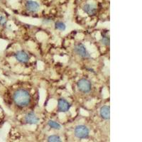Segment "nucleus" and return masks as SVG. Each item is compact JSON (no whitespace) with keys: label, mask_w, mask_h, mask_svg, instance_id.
I'll list each match as a JSON object with an SVG mask.
<instances>
[{"label":"nucleus","mask_w":142,"mask_h":142,"mask_svg":"<svg viewBox=\"0 0 142 142\" xmlns=\"http://www.w3.org/2000/svg\"><path fill=\"white\" fill-rule=\"evenodd\" d=\"M1 1H2V0H0V2H1Z\"/></svg>","instance_id":"obj_16"},{"label":"nucleus","mask_w":142,"mask_h":142,"mask_svg":"<svg viewBox=\"0 0 142 142\" xmlns=\"http://www.w3.org/2000/svg\"><path fill=\"white\" fill-rule=\"evenodd\" d=\"M55 29H58V30H60L61 31H63L66 29V25L63 22H58L55 24Z\"/></svg>","instance_id":"obj_12"},{"label":"nucleus","mask_w":142,"mask_h":142,"mask_svg":"<svg viewBox=\"0 0 142 142\" xmlns=\"http://www.w3.org/2000/svg\"><path fill=\"white\" fill-rule=\"evenodd\" d=\"M47 141L49 142H60L61 138L58 135H51L48 136Z\"/></svg>","instance_id":"obj_13"},{"label":"nucleus","mask_w":142,"mask_h":142,"mask_svg":"<svg viewBox=\"0 0 142 142\" xmlns=\"http://www.w3.org/2000/svg\"><path fill=\"white\" fill-rule=\"evenodd\" d=\"M14 57L19 62L22 63H27L29 60V55L24 51H17L14 54Z\"/></svg>","instance_id":"obj_7"},{"label":"nucleus","mask_w":142,"mask_h":142,"mask_svg":"<svg viewBox=\"0 0 142 142\" xmlns=\"http://www.w3.org/2000/svg\"><path fill=\"white\" fill-rule=\"evenodd\" d=\"M75 136L78 139H85L89 137L90 130L85 125H77L74 129Z\"/></svg>","instance_id":"obj_2"},{"label":"nucleus","mask_w":142,"mask_h":142,"mask_svg":"<svg viewBox=\"0 0 142 142\" xmlns=\"http://www.w3.org/2000/svg\"><path fill=\"white\" fill-rule=\"evenodd\" d=\"M70 104L63 98H60L58 102V109L60 112H66L70 108Z\"/></svg>","instance_id":"obj_6"},{"label":"nucleus","mask_w":142,"mask_h":142,"mask_svg":"<svg viewBox=\"0 0 142 142\" xmlns=\"http://www.w3.org/2000/svg\"><path fill=\"white\" fill-rule=\"evenodd\" d=\"M48 126L50 127L52 129H57V130H60L61 129V125L58 122H56L55 121L53 120H49L48 122Z\"/></svg>","instance_id":"obj_11"},{"label":"nucleus","mask_w":142,"mask_h":142,"mask_svg":"<svg viewBox=\"0 0 142 142\" xmlns=\"http://www.w3.org/2000/svg\"><path fill=\"white\" fill-rule=\"evenodd\" d=\"M74 51L77 55L82 58H90V55L88 51L87 50L86 47L82 44H77L75 45L74 48Z\"/></svg>","instance_id":"obj_4"},{"label":"nucleus","mask_w":142,"mask_h":142,"mask_svg":"<svg viewBox=\"0 0 142 142\" xmlns=\"http://www.w3.org/2000/svg\"><path fill=\"white\" fill-rule=\"evenodd\" d=\"M77 88L83 93H88L91 91L92 84L90 81L87 79H81L77 82Z\"/></svg>","instance_id":"obj_3"},{"label":"nucleus","mask_w":142,"mask_h":142,"mask_svg":"<svg viewBox=\"0 0 142 142\" xmlns=\"http://www.w3.org/2000/svg\"><path fill=\"white\" fill-rule=\"evenodd\" d=\"M25 122L29 124H36L39 122V118L34 112H31L25 116Z\"/></svg>","instance_id":"obj_8"},{"label":"nucleus","mask_w":142,"mask_h":142,"mask_svg":"<svg viewBox=\"0 0 142 142\" xmlns=\"http://www.w3.org/2000/svg\"><path fill=\"white\" fill-rule=\"evenodd\" d=\"M99 114L101 117L105 120H108L110 118V108L109 107L104 105V106L100 108L99 111Z\"/></svg>","instance_id":"obj_10"},{"label":"nucleus","mask_w":142,"mask_h":142,"mask_svg":"<svg viewBox=\"0 0 142 142\" xmlns=\"http://www.w3.org/2000/svg\"><path fill=\"white\" fill-rule=\"evenodd\" d=\"M13 99L16 105L19 107H25L29 105L31 97L29 92L24 89L17 90L13 95Z\"/></svg>","instance_id":"obj_1"},{"label":"nucleus","mask_w":142,"mask_h":142,"mask_svg":"<svg viewBox=\"0 0 142 142\" xmlns=\"http://www.w3.org/2000/svg\"><path fill=\"white\" fill-rule=\"evenodd\" d=\"M6 24H7V19H6V18H5L4 16H2V15H1V16H0V25L5 26Z\"/></svg>","instance_id":"obj_15"},{"label":"nucleus","mask_w":142,"mask_h":142,"mask_svg":"<svg viewBox=\"0 0 142 142\" xmlns=\"http://www.w3.org/2000/svg\"><path fill=\"white\" fill-rule=\"evenodd\" d=\"M25 7H26V9L30 13H36L39 10L40 5L39 4V3L36 2L35 1L29 0L26 3Z\"/></svg>","instance_id":"obj_5"},{"label":"nucleus","mask_w":142,"mask_h":142,"mask_svg":"<svg viewBox=\"0 0 142 142\" xmlns=\"http://www.w3.org/2000/svg\"><path fill=\"white\" fill-rule=\"evenodd\" d=\"M82 9L89 16H93L97 13L96 7L93 4H85L83 6Z\"/></svg>","instance_id":"obj_9"},{"label":"nucleus","mask_w":142,"mask_h":142,"mask_svg":"<svg viewBox=\"0 0 142 142\" xmlns=\"http://www.w3.org/2000/svg\"><path fill=\"white\" fill-rule=\"evenodd\" d=\"M102 44L104 46H109V38L107 35H103L101 39Z\"/></svg>","instance_id":"obj_14"}]
</instances>
